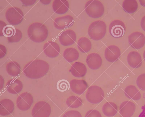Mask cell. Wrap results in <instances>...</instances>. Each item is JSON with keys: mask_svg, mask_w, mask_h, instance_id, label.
<instances>
[{"mask_svg": "<svg viewBox=\"0 0 145 117\" xmlns=\"http://www.w3.org/2000/svg\"><path fill=\"white\" fill-rule=\"evenodd\" d=\"M69 71L74 76L80 78L85 75L87 69L84 64L79 62H76L72 65Z\"/></svg>", "mask_w": 145, "mask_h": 117, "instance_id": "cell-21", "label": "cell"}, {"mask_svg": "<svg viewBox=\"0 0 145 117\" xmlns=\"http://www.w3.org/2000/svg\"><path fill=\"white\" fill-rule=\"evenodd\" d=\"M4 22L0 21V35L1 36H4L3 31L4 27L7 25Z\"/></svg>", "mask_w": 145, "mask_h": 117, "instance_id": "cell-37", "label": "cell"}, {"mask_svg": "<svg viewBox=\"0 0 145 117\" xmlns=\"http://www.w3.org/2000/svg\"><path fill=\"white\" fill-rule=\"evenodd\" d=\"M136 84L141 90L145 91V73L139 75L136 80Z\"/></svg>", "mask_w": 145, "mask_h": 117, "instance_id": "cell-31", "label": "cell"}, {"mask_svg": "<svg viewBox=\"0 0 145 117\" xmlns=\"http://www.w3.org/2000/svg\"><path fill=\"white\" fill-rule=\"evenodd\" d=\"M32 95L27 92L22 93L18 97L16 100V105L20 110L26 111L29 109L33 102Z\"/></svg>", "mask_w": 145, "mask_h": 117, "instance_id": "cell-8", "label": "cell"}, {"mask_svg": "<svg viewBox=\"0 0 145 117\" xmlns=\"http://www.w3.org/2000/svg\"><path fill=\"white\" fill-rule=\"evenodd\" d=\"M73 18L69 15L56 18L54 24L55 27L58 29L67 28L72 25L74 23Z\"/></svg>", "mask_w": 145, "mask_h": 117, "instance_id": "cell-13", "label": "cell"}, {"mask_svg": "<svg viewBox=\"0 0 145 117\" xmlns=\"http://www.w3.org/2000/svg\"><path fill=\"white\" fill-rule=\"evenodd\" d=\"M126 29L125 24L122 21L116 20L113 21L109 26V32L110 35L115 38H119L124 34Z\"/></svg>", "mask_w": 145, "mask_h": 117, "instance_id": "cell-9", "label": "cell"}, {"mask_svg": "<svg viewBox=\"0 0 145 117\" xmlns=\"http://www.w3.org/2000/svg\"><path fill=\"white\" fill-rule=\"evenodd\" d=\"M128 41L132 48L136 49H140L145 44V36L141 32H135L129 36Z\"/></svg>", "mask_w": 145, "mask_h": 117, "instance_id": "cell-10", "label": "cell"}, {"mask_svg": "<svg viewBox=\"0 0 145 117\" xmlns=\"http://www.w3.org/2000/svg\"><path fill=\"white\" fill-rule=\"evenodd\" d=\"M15 28L12 25H6L4 28L3 34V35L8 38L12 36L14 33Z\"/></svg>", "mask_w": 145, "mask_h": 117, "instance_id": "cell-32", "label": "cell"}, {"mask_svg": "<svg viewBox=\"0 0 145 117\" xmlns=\"http://www.w3.org/2000/svg\"><path fill=\"white\" fill-rule=\"evenodd\" d=\"M143 57L144 60L145 61V50L144 51L143 54Z\"/></svg>", "mask_w": 145, "mask_h": 117, "instance_id": "cell-42", "label": "cell"}, {"mask_svg": "<svg viewBox=\"0 0 145 117\" xmlns=\"http://www.w3.org/2000/svg\"><path fill=\"white\" fill-rule=\"evenodd\" d=\"M6 70L10 75L16 76L19 75L21 72V67L16 62L11 61L9 62L6 65Z\"/></svg>", "mask_w": 145, "mask_h": 117, "instance_id": "cell-25", "label": "cell"}, {"mask_svg": "<svg viewBox=\"0 0 145 117\" xmlns=\"http://www.w3.org/2000/svg\"><path fill=\"white\" fill-rule=\"evenodd\" d=\"M14 105L11 100L5 99L0 101V114L5 116L10 114L13 111Z\"/></svg>", "mask_w": 145, "mask_h": 117, "instance_id": "cell-20", "label": "cell"}, {"mask_svg": "<svg viewBox=\"0 0 145 117\" xmlns=\"http://www.w3.org/2000/svg\"><path fill=\"white\" fill-rule=\"evenodd\" d=\"M124 93L127 98L135 101H138L141 97V93L133 85H130L126 87L124 89Z\"/></svg>", "mask_w": 145, "mask_h": 117, "instance_id": "cell-23", "label": "cell"}, {"mask_svg": "<svg viewBox=\"0 0 145 117\" xmlns=\"http://www.w3.org/2000/svg\"><path fill=\"white\" fill-rule=\"evenodd\" d=\"M76 40V35L72 30L69 29L62 32L59 37L60 44L64 46H68L73 44Z\"/></svg>", "mask_w": 145, "mask_h": 117, "instance_id": "cell-12", "label": "cell"}, {"mask_svg": "<svg viewBox=\"0 0 145 117\" xmlns=\"http://www.w3.org/2000/svg\"><path fill=\"white\" fill-rule=\"evenodd\" d=\"M52 7L54 11L58 14H63L69 10V4L66 0H55L52 3Z\"/></svg>", "mask_w": 145, "mask_h": 117, "instance_id": "cell-22", "label": "cell"}, {"mask_svg": "<svg viewBox=\"0 0 145 117\" xmlns=\"http://www.w3.org/2000/svg\"><path fill=\"white\" fill-rule=\"evenodd\" d=\"M86 62L90 69L95 70L98 69L101 66L102 60L99 55L96 53H93L88 56Z\"/></svg>", "mask_w": 145, "mask_h": 117, "instance_id": "cell-17", "label": "cell"}, {"mask_svg": "<svg viewBox=\"0 0 145 117\" xmlns=\"http://www.w3.org/2000/svg\"><path fill=\"white\" fill-rule=\"evenodd\" d=\"M79 57V52L74 48H67L63 52V58L69 62H72L77 60Z\"/></svg>", "mask_w": 145, "mask_h": 117, "instance_id": "cell-26", "label": "cell"}, {"mask_svg": "<svg viewBox=\"0 0 145 117\" xmlns=\"http://www.w3.org/2000/svg\"><path fill=\"white\" fill-rule=\"evenodd\" d=\"M51 111L50 106L48 102L40 101L35 104L32 110L31 114L33 117H49Z\"/></svg>", "mask_w": 145, "mask_h": 117, "instance_id": "cell-7", "label": "cell"}, {"mask_svg": "<svg viewBox=\"0 0 145 117\" xmlns=\"http://www.w3.org/2000/svg\"><path fill=\"white\" fill-rule=\"evenodd\" d=\"M43 50L45 55L50 58L57 56L60 52V48L58 44L53 41H49L43 46Z\"/></svg>", "mask_w": 145, "mask_h": 117, "instance_id": "cell-14", "label": "cell"}, {"mask_svg": "<svg viewBox=\"0 0 145 117\" xmlns=\"http://www.w3.org/2000/svg\"><path fill=\"white\" fill-rule=\"evenodd\" d=\"M106 26L102 20L92 22L89 25L88 32L89 36L94 40H99L103 38L106 33Z\"/></svg>", "mask_w": 145, "mask_h": 117, "instance_id": "cell-3", "label": "cell"}, {"mask_svg": "<svg viewBox=\"0 0 145 117\" xmlns=\"http://www.w3.org/2000/svg\"><path fill=\"white\" fill-rule=\"evenodd\" d=\"M22 34L20 30L15 28V32L11 37L7 38V39L10 42H17L21 39Z\"/></svg>", "mask_w": 145, "mask_h": 117, "instance_id": "cell-30", "label": "cell"}, {"mask_svg": "<svg viewBox=\"0 0 145 117\" xmlns=\"http://www.w3.org/2000/svg\"><path fill=\"white\" fill-rule=\"evenodd\" d=\"M140 4L143 6L145 7V0H139Z\"/></svg>", "mask_w": 145, "mask_h": 117, "instance_id": "cell-41", "label": "cell"}, {"mask_svg": "<svg viewBox=\"0 0 145 117\" xmlns=\"http://www.w3.org/2000/svg\"><path fill=\"white\" fill-rule=\"evenodd\" d=\"M5 17L8 22L11 25L19 24L24 19V14L20 8L16 7H11L6 11Z\"/></svg>", "mask_w": 145, "mask_h": 117, "instance_id": "cell-6", "label": "cell"}, {"mask_svg": "<svg viewBox=\"0 0 145 117\" xmlns=\"http://www.w3.org/2000/svg\"><path fill=\"white\" fill-rule=\"evenodd\" d=\"M138 7V3L135 0H125L122 3L123 10L129 13L135 12Z\"/></svg>", "mask_w": 145, "mask_h": 117, "instance_id": "cell-28", "label": "cell"}, {"mask_svg": "<svg viewBox=\"0 0 145 117\" xmlns=\"http://www.w3.org/2000/svg\"><path fill=\"white\" fill-rule=\"evenodd\" d=\"M27 33L29 39L35 42H41L44 41L48 35V31L44 24L38 22L32 23L29 26Z\"/></svg>", "mask_w": 145, "mask_h": 117, "instance_id": "cell-2", "label": "cell"}, {"mask_svg": "<svg viewBox=\"0 0 145 117\" xmlns=\"http://www.w3.org/2000/svg\"><path fill=\"white\" fill-rule=\"evenodd\" d=\"M140 25L142 29L145 31V15L141 19Z\"/></svg>", "mask_w": 145, "mask_h": 117, "instance_id": "cell-39", "label": "cell"}, {"mask_svg": "<svg viewBox=\"0 0 145 117\" xmlns=\"http://www.w3.org/2000/svg\"><path fill=\"white\" fill-rule=\"evenodd\" d=\"M23 85L21 81L16 78L9 80L6 83V88L10 93L16 94L20 92L23 89Z\"/></svg>", "mask_w": 145, "mask_h": 117, "instance_id": "cell-18", "label": "cell"}, {"mask_svg": "<svg viewBox=\"0 0 145 117\" xmlns=\"http://www.w3.org/2000/svg\"><path fill=\"white\" fill-rule=\"evenodd\" d=\"M78 48L82 53H87L91 48L92 45L90 41L86 37L80 38L77 43Z\"/></svg>", "mask_w": 145, "mask_h": 117, "instance_id": "cell-27", "label": "cell"}, {"mask_svg": "<svg viewBox=\"0 0 145 117\" xmlns=\"http://www.w3.org/2000/svg\"><path fill=\"white\" fill-rule=\"evenodd\" d=\"M104 92L99 86L93 85L89 87L86 95L87 100L93 104H97L101 102L103 99Z\"/></svg>", "mask_w": 145, "mask_h": 117, "instance_id": "cell-5", "label": "cell"}, {"mask_svg": "<svg viewBox=\"0 0 145 117\" xmlns=\"http://www.w3.org/2000/svg\"><path fill=\"white\" fill-rule=\"evenodd\" d=\"M85 117H102V116L99 111L95 109H91L86 112Z\"/></svg>", "mask_w": 145, "mask_h": 117, "instance_id": "cell-35", "label": "cell"}, {"mask_svg": "<svg viewBox=\"0 0 145 117\" xmlns=\"http://www.w3.org/2000/svg\"><path fill=\"white\" fill-rule=\"evenodd\" d=\"M66 103L70 108H76L82 105V101L80 98L76 96L72 95L67 98Z\"/></svg>", "mask_w": 145, "mask_h": 117, "instance_id": "cell-29", "label": "cell"}, {"mask_svg": "<svg viewBox=\"0 0 145 117\" xmlns=\"http://www.w3.org/2000/svg\"><path fill=\"white\" fill-rule=\"evenodd\" d=\"M49 69V65L44 61L35 59L26 64L23 72L27 77L33 79L40 78L45 75Z\"/></svg>", "mask_w": 145, "mask_h": 117, "instance_id": "cell-1", "label": "cell"}, {"mask_svg": "<svg viewBox=\"0 0 145 117\" xmlns=\"http://www.w3.org/2000/svg\"><path fill=\"white\" fill-rule=\"evenodd\" d=\"M7 53V49L3 45L0 44V58H1L6 55Z\"/></svg>", "mask_w": 145, "mask_h": 117, "instance_id": "cell-36", "label": "cell"}, {"mask_svg": "<svg viewBox=\"0 0 145 117\" xmlns=\"http://www.w3.org/2000/svg\"><path fill=\"white\" fill-rule=\"evenodd\" d=\"M57 88L61 92L66 90L69 88L68 82L65 80H61L58 82L57 84Z\"/></svg>", "mask_w": 145, "mask_h": 117, "instance_id": "cell-33", "label": "cell"}, {"mask_svg": "<svg viewBox=\"0 0 145 117\" xmlns=\"http://www.w3.org/2000/svg\"><path fill=\"white\" fill-rule=\"evenodd\" d=\"M62 117H82L80 113L78 111L75 110L67 111L65 113Z\"/></svg>", "mask_w": 145, "mask_h": 117, "instance_id": "cell-34", "label": "cell"}, {"mask_svg": "<svg viewBox=\"0 0 145 117\" xmlns=\"http://www.w3.org/2000/svg\"><path fill=\"white\" fill-rule=\"evenodd\" d=\"M121 55L120 50L117 46L111 45L107 47L105 52V57L108 61L113 62L116 61Z\"/></svg>", "mask_w": 145, "mask_h": 117, "instance_id": "cell-15", "label": "cell"}, {"mask_svg": "<svg viewBox=\"0 0 145 117\" xmlns=\"http://www.w3.org/2000/svg\"><path fill=\"white\" fill-rule=\"evenodd\" d=\"M127 60L129 65L133 68H139L142 63V60L140 55L135 51H131L128 54Z\"/></svg>", "mask_w": 145, "mask_h": 117, "instance_id": "cell-19", "label": "cell"}, {"mask_svg": "<svg viewBox=\"0 0 145 117\" xmlns=\"http://www.w3.org/2000/svg\"><path fill=\"white\" fill-rule=\"evenodd\" d=\"M117 105L113 102H108L105 103L102 107V111L104 114L108 117L114 116L118 112Z\"/></svg>", "mask_w": 145, "mask_h": 117, "instance_id": "cell-24", "label": "cell"}, {"mask_svg": "<svg viewBox=\"0 0 145 117\" xmlns=\"http://www.w3.org/2000/svg\"><path fill=\"white\" fill-rule=\"evenodd\" d=\"M85 9L87 14L93 18L101 17L104 12L103 4L97 0H91L87 2L85 5Z\"/></svg>", "mask_w": 145, "mask_h": 117, "instance_id": "cell-4", "label": "cell"}, {"mask_svg": "<svg viewBox=\"0 0 145 117\" xmlns=\"http://www.w3.org/2000/svg\"><path fill=\"white\" fill-rule=\"evenodd\" d=\"M136 108V105L133 102L124 101L120 106V114L122 117H131L134 114Z\"/></svg>", "mask_w": 145, "mask_h": 117, "instance_id": "cell-11", "label": "cell"}, {"mask_svg": "<svg viewBox=\"0 0 145 117\" xmlns=\"http://www.w3.org/2000/svg\"><path fill=\"white\" fill-rule=\"evenodd\" d=\"M23 4L26 6L32 5L35 2L36 0H21Z\"/></svg>", "mask_w": 145, "mask_h": 117, "instance_id": "cell-38", "label": "cell"}, {"mask_svg": "<svg viewBox=\"0 0 145 117\" xmlns=\"http://www.w3.org/2000/svg\"><path fill=\"white\" fill-rule=\"evenodd\" d=\"M40 1L43 4L47 5L50 3L51 0H40Z\"/></svg>", "mask_w": 145, "mask_h": 117, "instance_id": "cell-40", "label": "cell"}, {"mask_svg": "<svg viewBox=\"0 0 145 117\" xmlns=\"http://www.w3.org/2000/svg\"><path fill=\"white\" fill-rule=\"evenodd\" d=\"M87 82L84 80L73 79L70 82V86L73 92L78 95L83 94L88 87Z\"/></svg>", "mask_w": 145, "mask_h": 117, "instance_id": "cell-16", "label": "cell"}]
</instances>
